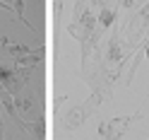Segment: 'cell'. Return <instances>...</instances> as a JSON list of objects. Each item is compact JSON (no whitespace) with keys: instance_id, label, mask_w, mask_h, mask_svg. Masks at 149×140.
<instances>
[{"instance_id":"1","label":"cell","mask_w":149,"mask_h":140,"mask_svg":"<svg viewBox=\"0 0 149 140\" xmlns=\"http://www.w3.org/2000/svg\"><path fill=\"white\" fill-rule=\"evenodd\" d=\"M0 85H3V89L15 99V97H19V94H22L24 80H22L19 72H17L15 65H12V68H7V65H0Z\"/></svg>"},{"instance_id":"2","label":"cell","mask_w":149,"mask_h":140,"mask_svg":"<svg viewBox=\"0 0 149 140\" xmlns=\"http://www.w3.org/2000/svg\"><path fill=\"white\" fill-rule=\"evenodd\" d=\"M130 121H132V116H120V118H113V121H106V123L99 126V135L106 138V140H120L123 133L127 130Z\"/></svg>"},{"instance_id":"3","label":"cell","mask_w":149,"mask_h":140,"mask_svg":"<svg viewBox=\"0 0 149 140\" xmlns=\"http://www.w3.org/2000/svg\"><path fill=\"white\" fill-rule=\"evenodd\" d=\"M96 99H99V94H94V97H91V99L87 101V104H82V106H74V109H70V114L65 116V123H68L70 128H74V126H79L82 121L87 118V114H89V111H91V109L96 106V104H94Z\"/></svg>"},{"instance_id":"4","label":"cell","mask_w":149,"mask_h":140,"mask_svg":"<svg viewBox=\"0 0 149 140\" xmlns=\"http://www.w3.org/2000/svg\"><path fill=\"white\" fill-rule=\"evenodd\" d=\"M41 61H43V49H36V51H29L26 56H22V58H17V65H19V68H29V70H34Z\"/></svg>"},{"instance_id":"5","label":"cell","mask_w":149,"mask_h":140,"mask_svg":"<svg viewBox=\"0 0 149 140\" xmlns=\"http://www.w3.org/2000/svg\"><path fill=\"white\" fill-rule=\"evenodd\" d=\"M108 63L111 65H116V63H123V49H120V41H118V36H113V39L108 41Z\"/></svg>"},{"instance_id":"6","label":"cell","mask_w":149,"mask_h":140,"mask_svg":"<svg viewBox=\"0 0 149 140\" xmlns=\"http://www.w3.org/2000/svg\"><path fill=\"white\" fill-rule=\"evenodd\" d=\"M3 44H5V51L10 53V56H12L15 61H17V58H22V56H26V53L31 51L29 46H22V44H10L7 39H3Z\"/></svg>"},{"instance_id":"7","label":"cell","mask_w":149,"mask_h":140,"mask_svg":"<svg viewBox=\"0 0 149 140\" xmlns=\"http://www.w3.org/2000/svg\"><path fill=\"white\" fill-rule=\"evenodd\" d=\"M113 20H116V10L113 7H101V12H99V27L101 29H108L111 24H113Z\"/></svg>"},{"instance_id":"8","label":"cell","mask_w":149,"mask_h":140,"mask_svg":"<svg viewBox=\"0 0 149 140\" xmlns=\"http://www.w3.org/2000/svg\"><path fill=\"white\" fill-rule=\"evenodd\" d=\"M26 130H29V133L34 135V140H43V138H46V121L39 116L31 126H26Z\"/></svg>"},{"instance_id":"9","label":"cell","mask_w":149,"mask_h":140,"mask_svg":"<svg viewBox=\"0 0 149 140\" xmlns=\"http://www.w3.org/2000/svg\"><path fill=\"white\" fill-rule=\"evenodd\" d=\"M15 106L19 109V111H24V114H31V109H34V99L31 97H15Z\"/></svg>"},{"instance_id":"10","label":"cell","mask_w":149,"mask_h":140,"mask_svg":"<svg viewBox=\"0 0 149 140\" xmlns=\"http://www.w3.org/2000/svg\"><path fill=\"white\" fill-rule=\"evenodd\" d=\"M12 5H15V7H12V10H15V15L24 22V27H31V22L24 17V0H12Z\"/></svg>"},{"instance_id":"11","label":"cell","mask_w":149,"mask_h":140,"mask_svg":"<svg viewBox=\"0 0 149 140\" xmlns=\"http://www.w3.org/2000/svg\"><path fill=\"white\" fill-rule=\"evenodd\" d=\"M0 140H5V128H3V111H0Z\"/></svg>"},{"instance_id":"12","label":"cell","mask_w":149,"mask_h":140,"mask_svg":"<svg viewBox=\"0 0 149 140\" xmlns=\"http://www.w3.org/2000/svg\"><path fill=\"white\" fill-rule=\"evenodd\" d=\"M132 3H135V0H120V5H123V7H130Z\"/></svg>"},{"instance_id":"13","label":"cell","mask_w":149,"mask_h":140,"mask_svg":"<svg viewBox=\"0 0 149 140\" xmlns=\"http://www.w3.org/2000/svg\"><path fill=\"white\" fill-rule=\"evenodd\" d=\"M147 61H149V41H147Z\"/></svg>"},{"instance_id":"14","label":"cell","mask_w":149,"mask_h":140,"mask_svg":"<svg viewBox=\"0 0 149 140\" xmlns=\"http://www.w3.org/2000/svg\"><path fill=\"white\" fill-rule=\"evenodd\" d=\"M0 3H5V5H7V3H10V0H0Z\"/></svg>"},{"instance_id":"15","label":"cell","mask_w":149,"mask_h":140,"mask_svg":"<svg viewBox=\"0 0 149 140\" xmlns=\"http://www.w3.org/2000/svg\"><path fill=\"white\" fill-rule=\"evenodd\" d=\"M147 41H149V39H147Z\"/></svg>"}]
</instances>
